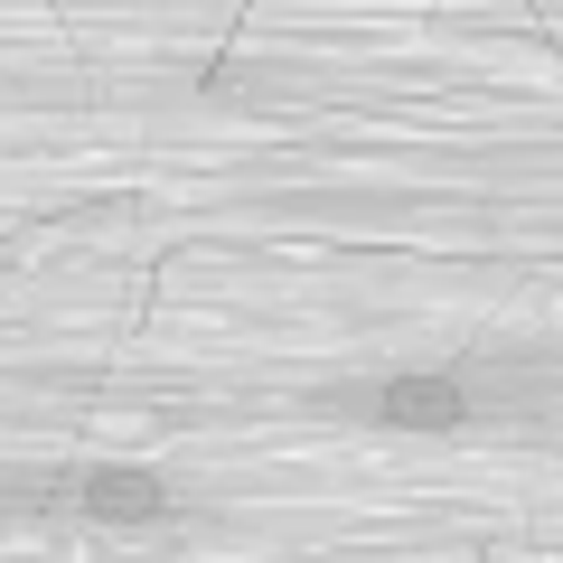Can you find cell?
<instances>
[{
	"instance_id": "1",
	"label": "cell",
	"mask_w": 563,
	"mask_h": 563,
	"mask_svg": "<svg viewBox=\"0 0 563 563\" xmlns=\"http://www.w3.org/2000/svg\"><path fill=\"white\" fill-rule=\"evenodd\" d=\"M376 413L385 422H413V432H451V422L470 413V395H461V376H395L376 395Z\"/></svg>"
},
{
	"instance_id": "2",
	"label": "cell",
	"mask_w": 563,
	"mask_h": 563,
	"mask_svg": "<svg viewBox=\"0 0 563 563\" xmlns=\"http://www.w3.org/2000/svg\"><path fill=\"white\" fill-rule=\"evenodd\" d=\"M85 507H95V517L141 526V517H161V507H169V488L151 479V470H103V479H85Z\"/></svg>"
}]
</instances>
